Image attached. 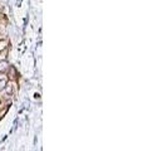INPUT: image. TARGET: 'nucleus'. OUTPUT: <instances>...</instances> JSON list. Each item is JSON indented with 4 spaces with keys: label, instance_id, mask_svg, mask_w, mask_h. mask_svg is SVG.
<instances>
[{
    "label": "nucleus",
    "instance_id": "obj_3",
    "mask_svg": "<svg viewBox=\"0 0 167 151\" xmlns=\"http://www.w3.org/2000/svg\"><path fill=\"white\" fill-rule=\"evenodd\" d=\"M7 91H8V93L9 94H13V92H14V83H10V84H7Z\"/></svg>",
    "mask_w": 167,
    "mask_h": 151
},
{
    "label": "nucleus",
    "instance_id": "obj_1",
    "mask_svg": "<svg viewBox=\"0 0 167 151\" xmlns=\"http://www.w3.org/2000/svg\"><path fill=\"white\" fill-rule=\"evenodd\" d=\"M7 84H8V77L4 76V73H1V74H0V91L5 89Z\"/></svg>",
    "mask_w": 167,
    "mask_h": 151
},
{
    "label": "nucleus",
    "instance_id": "obj_2",
    "mask_svg": "<svg viewBox=\"0 0 167 151\" xmlns=\"http://www.w3.org/2000/svg\"><path fill=\"white\" fill-rule=\"evenodd\" d=\"M9 69V63L7 60H0V73H7Z\"/></svg>",
    "mask_w": 167,
    "mask_h": 151
},
{
    "label": "nucleus",
    "instance_id": "obj_4",
    "mask_svg": "<svg viewBox=\"0 0 167 151\" xmlns=\"http://www.w3.org/2000/svg\"><path fill=\"white\" fill-rule=\"evenodd\" d=\"M5 47H7V42H5V40H0V51H3Z\"/></svg>",
    "mask_w": 167,
    "mask_h": 151
}]
</instances>
